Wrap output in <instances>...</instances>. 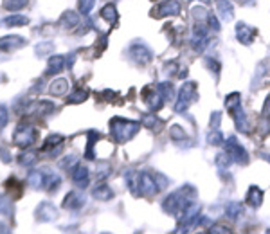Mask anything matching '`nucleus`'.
<instances>
[{"label":"nucleus","mask_w":270,"mask_h":234,"mask_svg":"<svg viewBox=\"0 0 270 234\" xmlns=\"http://www.w3.org/2000/svg\"><path fill=\"white\" fill-rule=\"evenodd\" d=\"M27 182L33 187H42L44 186V171H31L27 177Z\"/></svg>","instance_id":"nucleus-23"},{"label":"nucleus","mask_w":270,"mask_h":234,"mask_svg":"<svg viewBox=\"0 0 270 234\" xmlns=\"http://www.w3.org/2000/svg\"><path fill=\"white\" fill-rule=\"evenodd\" d=\"M216 9H218V13H220L224 20H232L234 11H232V4L229 0H216Z\"/></svg>","instance_id":"nucleus-14"},{"label":"nucleus","mask_w":270,"mask_h":234,"mask_svg":"<svg viewBox=\"0 0 270 234\" xmlns=\"http://www.w3.org/2000/svg\"><path fill=\"white\" fill-rule=\"evenodd\" d=\"M5 123H7V110H5V106L0 105V130L4 128Z\"/></svg>","instance_id":"nucleus-35"},{"label":"nucleus","mask_w":270,"mask_h":234,"mask_svg":"<svg viewBox=\"0 0 270 234\" xmlns=\"http://www.w3.org/2000/svg\"><path fill=\"white\" fill-rule=\"evenodd\" d=\"M60 184H61V179L54 173V171L44 170V186H45V189L49 191V193H52V191H56L58 187H60Z\"/></svg>","instance_id":"nucleus-12"},{"label":"nucleus","mask_w":270,"mask_h":234,"mask_svg":"<svg viewBox=\"0 0 270 234\" xmlns=\"http://www.w3.org/2000/svg\"><path fill=\"white\" fill-rule=\"evenodd\" d=\"M35 140H36V130L29 125H20L16 128L15 135H13V142L16 146H22V148L35 144Z\"/></svg>","instance_id":"nucleus-3"},{"label":"nucleus","mask_w":270,"mask_h":234,"mask_svg":"<svg viewBox=\"0 0 270 234\" xmlns=\"http://www.w3.org/2000/svg\"><path fill=\"white\" fill-rule=\"evenodd\" d=\"M52 49H54V45L50 44V42H44V44H38V45H36V54L45 56V54H49V52Z\"/></svg>","instance_id":"nucleus-29"},{"label":"nucleus","mask_w":270,"mask_h":234,"mask_svg":"<svg viewBox=\"0 0 270 234\" xmlns=\"http://www.w3.org/2000/svg\"><path fill=\"white\" fill-rule=\"evenodd\" d=\"M196 97H198V94H196V83H193V81L185 83V85L180 89L175 110L177 112H184V110H187V106H189L191 103H195Z\"/></svg>","instance_id":"nucleus-2"},{"label":"nucleus","mask_w":270,"mask_h":234,"mask_svg":"<svg viewBox=\"0 0 270 234\" xmlns=\"http://www.w3.org/2000/svg\"><path fill=\"white\" fill-rule=\"evenodd\" d=\"M170 135H171V139H173V140H184L185 132L182 128H180V126H171Z\"/></svg>","instance_id":"nucleus-31"},{"label":"nucleus","mask_w":270,"mask_h":234,"mask_svg":"<svg viewBox=\"0 0 270 234\" xmlns=\"http://www.w3.org/2000/svg\"><path fill=\"white\" fill-rule=\"evenodd\" d=\"M65 58L60 54H56V56H50V60H49V69H47V72L49 74H56V72H61L63 70V67H65Z\"/></svg>","instance_id":"nucleus-17"},{"label":"nucleus","mask_w":270,"mask_h":234,"mask_svg":"<svg viewBox=\"0 0 270 234\" xmlns=\"http://www.w3.org/2000/svg\"><path fill=\"white\" fill-rule=\"evenodd\" d=\"M50 94L56 95V97H60V95H65L69 92V81L67 80H54L50 83Z\"/></svg>","instance_id":"nucleus-15"},{"label":"nucleus","mask_w":270,"mask_h":234,"mask_svg":"<svg viewBox=\"0 0 270 234\" xmlns=\"http://www.w3.org/2000/svg\"><path fill=\"white\" fill-rule=\"evenodd\" d=\"M83 204H85V196L81 193H78V191H70L65 196V200H63V209L76 211L80 209V207H83Z\"/></svg>","instance_id":"nucleus-9"},{"label":"nucleus","mask_w":270,"mask_h":234,"mask_svg":"<svg viewBox=\"0 0 270 234\" xmlns=\"http://www.w3.org/2000/svg\"><path fill=\"white\" fill-rule=\"evenodd\" d=\"M101 18L106 20L108 24H115L117 22V9H115L114 4H106L103 9H101Z\"/></svg>","instance_id":"nucleus-19"},{"label":"nucleus","mask_w":270,"mask_h":234,"mask_svg":"<svg viewBox=\"0 0 270 234\" xmlns=\"http://www.w3.org/2000/svg\"><path fill=\"white\" fill-rule=\"evenodd\" d=\"M0 233H9V229H7V227H5V225H2V224H0Z\"/></svg>","instance_id":"nucleus-39"},{"label":"nucleus","mask_w":270,"mask_h":234,"mask_svg":"<svg viewBox=\"0 0 270 234\" xmlns=\"http://www.w3.org/2000/svg\"><path fill=\"white\" fill-rule=\"evenodd\" d=\"M94 4H95V0H80V2H78V7H80V11L83 15H89L90 9L94 7Z\"/></svg>","instance_id":"nucleus-30"},{"label":"nucleus","mask_w":270,"mask_h":234,"mask_svg":"<svg viewBox=\"0 0 270 234\" xmlns=\"http://www.w3.org/2000/svg\"><path fill=\"white\" fill-rule=\"evenodd\" d=\"M70 177H72V182H74L78 187H87L89 179H90V173H89L87 168H83V166H80V164H76L74 168H72Z\"/></svg>","instance_id":"nucleus-10"},{"label":"nucleus","mask_w":270,"mask_h":234,"mask_svg":"<svg viewBox=\"0 0 270 234\" xmlns=\"http://www.w3.org/2000/svg\"><path fill=\"white\" fill-rule=\"evenodd\" d=\"M56 216H58V211L50 202H42L36 209V220H40V222H52V220H56Z\"/></svg>","instance_id":"nucleus-7"},{"label":"nucleus","mask_w":270,"mask_h":234,"mask_svg":"<svg viewBox=\"0 0 270 234\" xmlns=\"http://www.w3.org/2000/svg\"><path fill=\"white\" fill-rule=\"evenodd\" d=\"M142 125H144L146 128H155V126H157L155 114H146L144 117H142Z\"/></svg>","instance_id":"nucleus-33"},{"label":"nucleus","mask_w":270,"mask_h":234,"mask_svg":"<svg viewBox=\"0 0 270 234\" xmlns=\"http://www.w3.org/2000/svg\"><path fill=\"white\" fill-rule=\"evenodd\" d=\"M130 56H132V60H134L135 63H139V65H146V63H150V61H151L150 49H148L146 45H142V44H135L134 47L130 49Z\"/></svg>","instance_id":"nucleus-6"},{"label":"nucleus","mask_w":270,"mask_h":234,"mask_svg":"<svg viewBox=\"0 0 270 234\" xmlns=\"http://www.w3.org/2000/svg\"><path fill=\"white\" fill-rule=\"evenodd\" d=\"M258 35V31L254 29V27H250V25L247 24H238L236 25V38L241 42V44H252V40H254V36Z\"/></svg>","instance_id":"nucleus-8"},{"label":"nucleus","mask_w":270,"mask_h":234,"mask_svg":"<svg viewBox=\"0 0 270 234\" xmlns=\"http://www.w3.org/2000/svg\"><path fill=\"white\" fill-rule=\"evenodd\" d=\"M27 22L29 20H27V16H24V15H11L5 18L4 24L9 25V27H18V25H25Z\"/></svg>","instance_id":"nucleus-22"},{"label":"nucleus","mask_w":270,"mask_h":234,"mask_svg":"<svg viewBox=\"0 0 270 234\" xmlns=\"http://www.w3.org/2000/svg\"><path fill=\"white\" fill-rule=\"evenodd\" d=\"M207 140H209L211 144H222V142H225L224 140V135H222V132L218 128H213V132H211L209 135H207Z\"/></svg>","instance_id":"nucleus-28"},{"label":"nucleus","mask_w":270,"mask_h":234,"mask_svg":"<svg viewBox=\"0 0 270 234\" xmlns=\"http://www.w3.org/2000/svg\"><path fill=\"white\" fill-rule=\"evenodd\" d=\"M22 45H25V38H22V36H4V38H0V50H5V52L20 49Z\"/></svg>","instance_id":"nucleus-11"},{"label":"nucleus","mask_w":270,"mask_h":234,"mask_svg":"<svg viewBox=\"0 0 270 234\" xmlns=\"http://www.w3.org/2000/svg\"><path fill=\"white\" fill-rule=\"evenodd\" d=\"M9 196L5 194H0V214H5V216H11L13 214V204H11Z\"/></svg>","instance_id":"nucleus-21"},{"label":"nucleus","mask_w":270,"mask_h":234,"mask_svg":"<svg viewBox=\"0 0 270 234\" xmlns=\"http://www.w3.org/2000/svg\"><path fill=\"white\" fill-rule=\"evenodd\" d=\"M218 125H220V112H215L211 117V128H218Z\"/></svg>","instance_id":"nucleus-36"},{"label":"nucleus","mask_w":270,"mask_h":234,"mask_svg":"<svg viewBox=\"0 0 270 234\" xmlns=\"http://www.w3.org/2000/svg\"><path fill=\"white\" fill-rule=\"evenodd\" d=\"M247 202H249L252 207H260L261 202H263V191H261L260 187L252 186L249 189V193H247Z\"/></svg>","instance_id":"nucleus-16"},{"label":"nucleus","mask_w":270,"mask_h":234,"mask_svg":"<svg viewBox=\"0 0 270 234\" xmlns=\"http://www.w3.org/2000/svg\"><path fill=\"white\" fill-rule=\"evenodd\" d=\"M78 164V157H74V155H70V157H65V159L61 160L60 162V166L61 168H69V170H72V168H74V166Z\"/></svg>","instance_id":"nucleus-32"},{"label":"nucleus","mask_w":270,"mask_h":234,"mask_svg":"<svg viewBox=\"0 0 270 234\" xmlns=\"http://www.w3.org/2000/svg\"><path fill=\"white\" fill-rule=\"evenodd\" d=\"M225 153L229 155L234 162H238V164H247V160H249L247 159L245 148H243V146H241L234 137L227 139V142H225Z\"/></svg>","instance_id":"nucleus-4"},{"label":"nucleus","mask_w":270,"mask_h":234,"mask_svg":"<svg viewBox=\"0 0 270 234\" xmlns=\"http://www.w3.org/2000/svg\"><path fill=\"white\" fill-rule=\"evenodd\" d=\"M54 110V105L50 101H36L33 105L27 108V112H33V114H38V115H47Z\"/></svg>","instance_id":"nucleus-13"},{"label":"nucleus","mask_w":270,"mask_h":234,"mask_svg":"<svg viewBox=\"0 0 270 234\" xmlns=\"http://www.w3.org/2000/svg\"><path fill=\"white\" fill-rule=\"evenodd\" d=\"M267 160H269V162H270V155H267Z\"/></svg>","instance_id":"nucleus-40"},{"label":"nucleus","mask_w":270,"mask_h":234,"mask_svg":"<svg viewBox=\"0 0 270 234\" xmlns=\"http://www.w3.org/2000/svg\"><path fill=\"white\" fill-rule=\"evenodd\" d=\"M29 0H4V7L7 11H20L27 5Z\"/></svg>","instance_id":"nucleus-24"},{"label":"nucleus","mask_w":270,"mask_h":234,"mask_svg":"<svg viewBox=\"0 0 270 234\" xmlns=\"http://www.w3.org/2000/svg\"><path fill=\"white\" fill-rule=\"evenodd\" d=\"M225 213L229 214L230 218H236V216H240V214L243 213V207H241V204H238V202H230V204H227V207H225Z\"/></svg>","instance_id":"nucleus-26"},{"label":"nucleus","mask_w":270,"mask_h":234,"mask_svg":"<svg viewBox=\"0 0 270 234\" xmlns=\"http://www.w3.org/2000/svg\"><path fill=\"white\" fill-rule=\"evenodd\" d=\"M92 194H94V198H97V200H110L112 196H114V191H112L108 186L99 184L94 191H92Z\"/></svg>","instance_id":"nucleus-20"},{"label":"nucleus","mask_w":270,"mask_h":234,"mask_svg":"<svg viewBox=\"0 0 270 234\" xmlns=\"http://www.w3.org/2000/svg\"><path fill=\"white\" fill-rule=\"evenodd\" d=\"M263 114L270 115V95L267 97V101H265V108H263Z\"/></svg>","instance_id":"nucleus-38"},{"label":"nucleus","mask_w":270,"mask_h":234,"mask_svg":"<svg viewBox=\"0 0 270 234\" xmlns=\"http://www.w3.org/2000/svg\"><path fill=\"white\" fill-rule=\"evenodd\" d=\"M211 233H229V229L224 225H215V227H211Z\"/></svg>","instance_id":"nucleus-37"},{"label":"nucleus","mask_w":270,"mask_h":234,"mask_svg":"<svg viewBox=\"0 0 270 234\" xmlns=\"http://www.w3.org/2000/svg\"><path fill=\"white\" fill-rule=\"evenodd\" d=\"M180 13V2L179 0H164L162 4H159L153 9L151 15L155 18H162V16H173V15H179Z\"/></svg>","instance_id":"nucleus-5"},{"label":"nucleus","mask_w":270,"mask_h":234,"mask_svg":"<svg viewBox=\"0 0 270 234\" xmlns=\"http://www.w3.org/2000/svg\"><path fill=\"white\" fill-rule=\"evenodd\" d=\"M60 24L63 27H76V25L80 24V15L74 13V11H65L60 18Z\"/></svg>","instance_id":"nucleus-18"},{"label":"nucleus","mask_w":270,"mask_h":234,"mask_svg":"<svg viewBox=\"0 0 270 234\" xmlns=\"http://www.w3.org/2000/svg\"><path fill=\"white\" fill-rule=\"evenodd\" d=\"M87 90H83V89H78V90H74L72 94L69 95V103H81V101H85L87 99Z\"/></svg>","instance_id":"nucleus-27"},{"label":"nucleus","mask_w":270,"mask_h":234,"mask_svg":"<svg viewBox=\"0 0 270 234\" xmlns=\"http://www.w3.org/2000/svg\"><path fill=\"white\" fill-rule=\"evenodd\" d=\"M38 160V157H36L35 151H25V153H22L20 157H18V162H20L22 166H33Z\"/></svg>","instance_id":"nucleus-25"},{"label":"nucleus","mask_w":270,"mask_h":234,"mask_svg":"<svg viewBox=\"0 0 270 234\" xmlns=\"http://www.w3.org/2000/svg\"><path fill=\"white\" fill-rule=\"evenodd\" d=\"M207 24H209L211 29L220 31V22H218V18H216V15H213V13H207Z\"/></svg>","instance_id":"nucleus-34"},{"label":"nucleus","mask_w":270,"mask_h":234,"mask_svg":"<svg viewBox=\"0 0 270 234\" xmlns=\"http://www.w3.org/2000/svg\"><path fill=\"white\" fill-rule=\"evenodd\" d=\"M140 125L135 121L121 119V117H114L110 121V132L114 135V139L117 142H128L137 132H139Z\"/></svg>","instance_id":"nucleus-1"}]
</instances>
